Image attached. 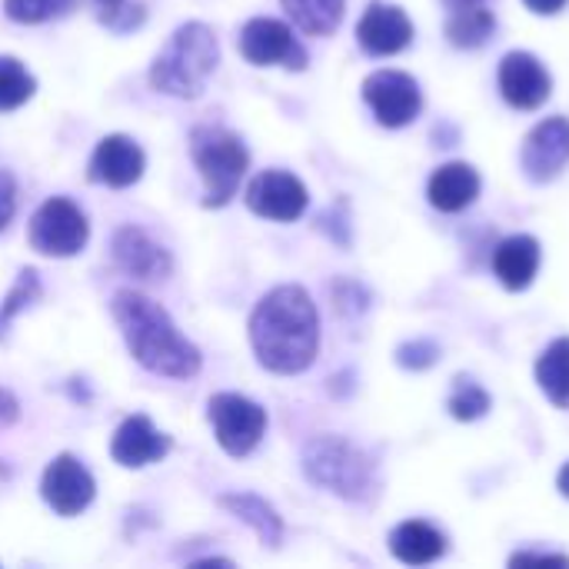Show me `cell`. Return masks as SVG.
I'll use <instances>...</instances> for the list:
<instances>
[{"label": "cell", "mask_w": 569, "mask_h": 569, "mask_svg": "<svg viewBox=\"0 0 569 569\" xmlns=\"http://www.w3.org/2000/svg\"><path fill=\"white\" fill-rule=\"evenodd\" d=\"M257 360L273 373H303L320 347V317L303 287L270 290L250 317Z\"/></svg>", "instance_id": "cell-1"}, {"label": "cell", "mask_w": 569, "mask_h": 569, "mask_svg": "<svg viewBox=\"0 0 569 569\" xmlns=\"http://www.w3.org/2000/svg\"><path fill=\"white\" fill-rule=\"evenodd\" d=\"M113 320L133 360L150 373L187 380L200 370V350L187 337H180L170 313L157 300L137 290H120L113 297Z\"/></svg>", "instance_id": "cell-2"}, {"label": "cell", "mask_w": 569, "mask_h": 569, "mask_svg": "<svg viewBox=\"0 0 569 569\" xmlns=\"http://www.w3.org/2000/svg\"><path fill=\"white\" fill-rule=\"evenodd\" d=\"M217 63H220L217 33L207 23L193 20V23L177 27L173 37L167 40V47L157 53V60L150 67V83L167 97L193 100L203 93Z\"/></svg>", "instance_id": "cell-3"}, {"label": "cell", "mask_w": 569, "mask_h": 569, "mask_svg": "<svg viewBox=\"0 0 569 569\" xmlns=\"http://www.w3.org/2000/svg\"><path fill=\"white\" fill-rule=\"evenodd\" d=\"M190 153L193 163L207 183V207H223L230 203V197H237L240 180L247 173L250 153L243 147V140L223 127H197L190 137Z\"/></svg>", "instance_id": "cell-4"}, {"label": "cell", "mask_w": 569, "mask_h": 569, "mask_svg": "<svg viewBox=\"0 0 569 569\" xmlns=\"http://www.w3.org/2000/svg\"><path fill=\"white\" fill-rule=\"evenodd\" d=\"M303 470L317 487L333 490L343 500H367L373 490V463L340 437L313 440L303 453Z\"/></svg>", "instance_id": "cell-5"}, {"label": "cell", "mask_w": 569, "mask_h": 569, "mask_svg": "<svg viewBox=\"0 0 569 569\" xmlns=\"http://www.w3.org/2000/svg\"><path fill=\"white\" fill-rule=\"evenodd\" d=\"M87 217L67 197H50L30 220V247L43 257H73L87 247Z\"/></svg>", "instance_id": "cell-6"}, {"label": "cell", "mask_w": 569, "mask_h": 569, "mask_svg": "<svg viewBox=\"0 0 569 569\" xmlns=\"http://www.w3.org/2000/svg\"><path fill=\"white\" fill-rule=\"evenodd\" d=\"M210 423L217 433V443L230 457H247L267 430V410L240 393H217L210 400Z\"/></svg>", "instance_id": "cell-7"}, {"label": "cell", "mask_w": 569, "mask_h": 569, "mask_svg": "<svg viewBox=\"0 0 569 569\" xmlns=\"http://www.w3.org/2000/svg\"><path fill=\"white\" fill-rule=\"evenodd\" d=\"M240 53L257 63V67H270V63H283V67H307V53L297 43L293 30L283 20L273 17H257L243 27L240 33Z\"/></svg>", "instance_id": "cell-8"}, {"label": "cell", "mask_w": 569, "mask_h": 569, "mask_svg": "<svg viewBox=\"0 0 569 569\" xmlns=\"http://www.w3.org/2000/svg\"><path fill=\"white\" fill-rule=\"evenodd\" d=\"M363 100L383 127H407L420 113V87L410 73L400 70H380L367 77Z\"/></svg>", "instance_id": "cell-9"}, {"label": "cell", "mask_w": 569, "mask_h": 569, "mask_svg": "<svg viewBox=\"0 0 569 569\" xmlns=\"http://www.w3.org/2000/svg\"><path fill=\"white\" fill-rule=\"evenodd\" d=\"M93 490H97V483H93L90 470L70 453H60L43 470V480H40V493H43L47 507L60 517L83 513L93 500Z\"/></svg>", "instance_id": "cell-10"}, {"label": "cell", "mask_w": 569, "mask_h": 569, "mask_svg": "<svg viewBox=\"0 0 569 569\" xmlns=\"http://www.w3.org/2000/svg\"><path fill=\"white\" fill-rule=\"evenodd\" d=\"M247 207L257 217L290 223V220H297L307 210V187L293 173H287V170H267V173L250 180Z\"/></svg>", "instance_id": "cell-11"}, {"label": "cell", "mask_w": 569, "mask_h": 569, "mask_svg": "<svg viewBox=\"0 0 569 569\" xmlns=\"http://www.w3.org/2000/svg\"><path fill=\"white\" fill-rule=\"evenodd\" d=\"M113 260L123 273L137 277V280H163L173 270L170 253L140 227H120L113 233Z\"/></svg>", "instance_id": "cell-12"}, {"label": "cell", "mask_w": 569, "mask_h": 569, "mask_svg": "<svg viewBox=\"0 0 569 569\" xmlns=\"http://www.w3.org/2000/svg\"><path fill=\"white\" fill-rule=\"evenodd\" d=\"M569 160V120L567 117H553L543 120L523 143V170L530 173V180L547 183L553 180Z\"/></svg>", "instance_id": "cell-13"}, {"label": "cell", "mask_w": 569, "mask_h": 569, "mask_svg": "<svg viewBox=\"0 0 569 569\" xmlns=\"http://www.w3.org/2000/svg\"><path fill=\"white\" fill-rule=\"evenodd\" d=\"M357 37H360V47L367 53L390 57V53H400L413 40V23L393 3H370L367 13L360 17Z\"/></svg>", "instance_id": "cell-14"}, {"label": "cell", "mask_w": 569, "mask_h": 569, "mask_svg": "<svg viewBox=\"0 0 569 569\" xmlns=\"http://www.w3.org/2000/svg\"><path fill=\"white\" fill-rule=\"evenodd\" d=\"M143 150L123 137V133H110L97 143L93 157H90V180L107 183V187H133L143 177Z\"/></svg>", "instance_id": "cell-15"}, {"label": "cell", "mask_w": 569, "mask_h": 569, "mask_svg": "<svg viewBox=\"0 0 569 569\" xmlns=\"http://www.w3.org/2000/svg\"><path fill=\"white\" fill-rule=\"evenodd\" d=\"M500 90L507 103L533 110L550 97V73L533 53H507L500 63Z\"/></svg>", "instance_id": "cell-16"}, {"label": "cell", "mask_w": 569, "mask_h": 569, "mask_svg": "<svg viewBox=\"0 0 569 569\" xmlns=\"http://www.w3.org/2000/svg\"><path fill=\"white\" fill-rule=\"evenodd\" d=\"M110 453L120 467H130V470H140L147 463H157L170 453V437H163L147 417H127L117 433H113V443H110Z\"/></svg>", "instance_id": "cell-17"}, {"label": "cell", "mask_w": 569, "mask_h": 569, "mask_svg": "<svg viewBox=\"0 0 569 569\" xmlns=\"http://www.w3.org/2000/svg\"><path fill=\"white\" fill-rule=\"evenodd\" d=\"M493 270L507 290H527L540 270V243L527 233L503 240L493 253Z\"/></svg>", "instance_id": "cell-18"}, {"label": "cell", "mask_w": 569, "mask_h": 569, "mask_svg": "<svg viewBox=\"0 0 569 569\" xmlns=\"http://www.w3.org/2000/svg\"><path fill=\"white\" fill-rule=\"evenodd\" d=\"M480 193V177L470 163H447L430 177V203L443 213L470 207Z\"/></svg>", "instance_id": "cell-19"}, {"label": "cell", "mask_w": 569, "mask_h": 569, "mask_svg": "<svg viewBox=\"0 0 569 569\" xmlns=\"http://www.w3.org/2000/svg\"><path fill=\"white\" fill-rule=\"evenodd\" d=\"M390 550L397 560L410 563V567H427L433 560L443 557L447 550V540L440 530H433L430 523H420V520H407L393 530L390 537Z\"/></svg>", "instance_id": "cell-20"}, {"label": "cell", "mask_w": 569, "mask_h": 569, "mask_svg": "<svg viewBox=\"0 0 569 569\" xmlns=\"http://www.w3.org/2000/svg\"><path fill=\"white\" fill-rule=\"evenodd\" d=\"M220 507L230 510L237 520H243L247 527H253V533L267 543V547H277L283 540V520L277 517V510L253 497V493H223L220 497Z\"/></svg>", "instance_id": "cell-21"}, {"label": "cell", "mask_w": 569, "mask_h": 569, "mask_svg": "<svg viewBox=\"0 0 569 569\" xmlns=\"http://www.w3.org/2000/svg\"><path fill=\"white\" fill-rule=\"evenodd\" d=\"M497 27V17L487 3L467 7V10H453L447 20V37L453 47H483L490 40Z\"/></svg>", "instance_id": "cell-22"}, {"label": "cell", "mask_w": 569, "mask_h": 569, "mask_svg": "<svg viewBox=\"0 0 569 569\" xmlns=\"http://www.w3.org/2000/svg\"><path fill=\"white\" fill-rule=\"evenodd\" d=\"M343 3L347 0H283L293 23L313 37H327L337 30V23L343 20Z\"/></svg>", "instance_id": "cell-23"}, {"label": "cell", "mask_w": 569, "mask_h": 569, "mask_svg": "<svg viewBox=\"0 0 569 569\" xmlns=\"http://www.w3.org/2000/svg\"><path fill=\"white\" fill-rule=\"evenodd\" d=\"M537 380L557 407H569V340H557L553 347H547L537 363Z\"/></svg>", "instance_id": "cell-24"}, {"label": "cell", "mask_w": 569, "mask_h": 569, "mask_svg": "<svg viewBox=\"0 0 569 569\" xmlns=\"http://www.w3.org/2000/svg\"><path fill=\"white\" fill-rule=\"evenodd\" d=\"M37 90V80L27 73V67L17 57H0V110L23 107Z\"/></svg>", "instance_id": "cell-25"}, {"label": "cell", "mask_w": 569, "mask_h": 569, "mask_svg": "<svg viewBox=\"0 0 569 569\" xmlns=\"http://www.w3.org/2000/svg\"><path fill=\"white\" fill-rule=\"evenodd\" d=\"M37 297H40V277H37L33 267H27V270H20V277H17V283L10 287L7 300L0 303V337H3V330L10 327V320H13L17 313H23Z\"/></svg>", "instance_id": "cell-26"}, {"label": "cell", "mask_w": 569, "mask_h": 569, "mask_svg": "<svg viewBox=\"0 0 569 569\" xmlns=\"http://www.w3.org/2000/svg\"><path fill=\"white\" fill-rule=\"evenodd\" d=\"M77 7V0H3V10L17 23H43L63 17Z\"/></svg>", "instance_id": "cell-27"}, {"label": "cell", "mask_w": 569, "mask_h": 569, "mask_svg": "<svg viewBox=\"0 0 569 569\" xmlns=\"http://www.w3.org/2000/svg\"><path fill=\"white\" fill-rule=\"evenodd\" d=\"M490 410V397L480 383L473 380H457L453 393H450V413L457 420H480Z\"/></svg>", "instance_id": "cell-28"}, {"label": "cell", "mask_w": 569, "mask_h": 569, "mask_svg": "<svg viewBox=\"0 0 569 569\" xmlns=\"http://www.w3.org/2000/svg\"><path fill=\"white\" fill-rule=\"evenodd\" d=\"M397 360H400L403 367L423 370V367H430V363L437 360V347H433V343H423V340H417V343H407V347H400Z\"/></svg>", "instance_id": "cell-29"}, {"label": "cell", "mask_w": 569, "mask_h": 569, "mask_svg": "<svg viewBox=\"0 0 569 569\" xmlns=\"http://www.w3.org/2000/svg\"><path fill=\"white\" fill-rule=\"evenodd\" d=\"M13 213H17V183L7 170H0V230H7Z\"/></svg>", "instance_id": "cell-30"}, {"label": "cell", "mask_w": 569, "mask_h": 569, "mask_svg": "<svg viewBox=\"0 0 569 569\" xmlns=\"http://www.w3.org/2000/svg\"><path fill=\"white\" fill-rule=\"evenodd\" d=\"M510 563L513 567H569L567 557H550V553H517Z\"/></svg>", "instance_id": "cell-31"}, {"label": "cell", "mask_w": 569, "mask_h": 569, "mask_svg": "<svg viewBox=\"0 0 569 569\" xmlns=\"http://www.w3.org/2000/svg\"><path fill=\"white\" fill-rule=\"evenodd\" d=\"M17 420H20V403H17V397H13L10 390L0 387V430L10 427V423H17Z\"/></svg>", "instance_id": "cell-32"}, {"label": "cell", "mask_w": 569, "mask_h": 569, "mask_svg": "<svg viewBox=\"0 0 569 569\" xmlns=\"http://www.w3.org/2000/svg\"><path fill=\"white\" fill-rule=\"evenodd\" d=\"M533 13H560L567 7V0H523Z\"/></svg>", "instance_id": "cell-33"}, {"label": "cell", "mask_w": 569, "mask_h": 569, "mask_svg": "<svg viewBox=\"0 0 569 569\" xmlns=\"http://www.w3.org/2000/svg\"><path fill=\"white\" fill-rule=\"evenodd\" d=\"M97 7L103 10V20H113L120 10H127V0H97Z\"/></svg>", "instance_id": "cell-34"}, {"label": "cell", "mask_w": 569, "mask_h": 569, "mask_svg": "<svg viewBox=\"0 0 569 569\" xmlns=\"http://www.w3.org/2000/svg\"><path fill=\"white\" fill-rule=\"evenodd\" d=\"M443 3L453 13V10H467V7H477V3H487V0H443Z\"/></svg>", "instance_id": "cell-35"}, {"label": "cell", "mask_w": 569, "mask_h": 569, "mask_svg": "<svg viewBox=\"0 0 569 569\" xmlns=\"http://www.w3.org/2000/svg\"><path fill=\"white\" fill-rule=\"evenodd\" d=\"M557 483H560V493H563V497H569V463L563 467V470H560V480H557Z\"/></svg>", "instance_id": "cell-36"}]
</instances>
